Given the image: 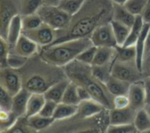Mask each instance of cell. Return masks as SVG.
<instances>
[{
  "label": "cell",
  "mask_w": 150,
  "mask_h": 133,
  "mask_svg": "<svg viewBox=\"0 0 150 133\" xmlns=\"http://www.w3.org/2000/svg\"><path fill=\"white\" fill-rule=\"evenodd\" d=\"M22 33H23V27H22L21 16L20 14H17L13 17V19L10 22V25L7 29L6 38L11 48H13L16 44L19 38L21 36Z\"/></svg>",
  "instance_id": "17"
},
{
  "label": "cell",
  "mask_w": 150,
  "mask_h": 133,
  "mask_svg": "<svg viewBox=\"0 0 150 133\" xmlns=\"http://www.w3.org/2000/svg\"><path fill=\"white\" fill-rule=\"evenodd\" d=\"M21 20H22L23 31H28V30L35 29L43 23L42 18L40 17V15L37 13H33V14H29V15L21 16Z\"/></svg>",
  "instance_id": "35"
},
{
  "label": "cell",
  "mask_w": 150,
  "mask_h": 133,
  "mask_svg": "<svg viewBox=\"0 0 150 133\" xmlns=\"http://www.w3.org/2000/svg\"><path fill=\"white\" fill-rule=\"evenodd\" d=\"M46 98L43 94L42 93H31L30 97L28 101L26 115L27 117L37 115L40 113Z\"/></svg>",
  "instance_id": "21"
},
{
  "label": "cell",
  "mask_w": 150,
  "mask_h": 133,
  "mask_svg": "<svg viewBox=\"0 0 150 133\" xmlns=\"http://www.w3.org/2000/svg\"><path fill=\"white\" fill-rule=\"evenodd\" d=\"M10 49L11 47L9 46L6 39L0 34V61L5 64V66H6V58Z\"/></svg>",
  "instance_id": "42"
},
{
  "label": "cell",
  "mask_w": 150,
  "mask_h": 133,
  "mask_svg": "<svg viewBox=\"0 0 150 133\" xmlns=\"http://www.w3.org/2000/svg\"><path fill=\"white\" fill-rule=\"evenodd\" d=\"M116 50V59L121 62H135L136 58V49L135 46H120L117 45L115 47Z\"/></svg>",
  "instance_id": "29"
},
{
  "label": "cell",
  "mask_w": 150,
  "mask_h": 133,
  "mask_svg": "<svg viewBox=\"0 0 150 133\" xmlns=\"http://www.w3.org/2000/svg\"><path fill=\"white\" fill-rule=\"evenodd\" d=\"M31 92L28 89L22 87L16 94L13 96L12 101V110L20 117L26 115L28 101L30 97Z\"/></svg>",
  "instance_id": "13"
},
{
  "label": "cell",
  "mask_w": 150,
  "mask_h": 133,
  "mask_svg": "<svg viewBox=\"0 0 150 133\" xmlns=\"http://www.w3.org/2000/svg\"><path fill=\"white\" fill-rule=\"evenodd\" d=\"M140 17L142 18L144 23L150 24V0H148L146 6H144L143 10L140 13Z\"/></svg>",
  "instance_id": "44"
},
{
  "label": "cell",
  "mask_w": 150,
  "mask_h": 133,
  "mask_svg": "<svg viewBox=\"0 0 150 133\" xmlns=\"http://www.w3.org/2000/svg\"><path fill=\"white\" fill-rule=\"evenodd\" d=\"M19 116L12 109L0 110V132H7L15 123Z\"/></svg>",
  "instance_id": "28"
},
{
  "label": "cell",
  "mask_w": 150,
  "mask_h": 133,
  "mask_svg": "<svg viewBox=\"0 0 150 133\" xmlns=\"http://www.w3.org/2000/svg\"><path fill=\"white\" fill-rule=\"evenodd\" d=\"M19 13V0H0V34L6 38L7 29L13 17Z\"/></svg>",
  "instance_id": "5"
},
{
  "label": "cell",
  "mask_w": 150,
  "mask_h": 133,
  "mask_svg": "<svg viewBox=\"0 0 150 133\" xmlns=\"http://www.w3.org/2000/svg\"><path fill=\"white\" fill-rule=\"evenodd\" d=\"M13 96L0 85V106L4 109L12 108Z\"/></svg>",
  "instance_id": "40"
},
{
  "label": "cell",
  "mask_w": 150,
  "mask_h": 133,
  "mask_svg": "<svg viewBox=\"0 0 150 133\" xmlns=\"http://www.w3.org/2000/svg\"><path fill=\"white\" fill-rule=\"evenodd\" d=\"M78 113V105H71L64 102H59L57 105L53 118L55 121L68 119Z\"/></svg>",
  "instance_id": "23"
},
{
  "label": "cell",
  "mask_w": 150,
  "mask_h": 133,
  "mask_svg": "<svg viewBox=\"0 0 150 133\" xmlns=\"http://www.w3.org/2000/svg\"><path fill=\"white\" fill-rule=\"evenodd\" d=\"M39 45L25 34H21L16 44L11 49L25 57L30 58L38 52Z\"/></svg>",
  "instance_id": "12"
},
{
  "label": "cell",
  "mask_w": 150,
  "mask_h": 133,
  "mask_svg": "<svg viewBox=\"0 0 150 133\" xmlns=\"http://www.w3.org/2000/svg\"><path fill=\"white\" fill-rule=\"evenodd\" d=\"M93 45L96 47L115 48L117 44L110 21L97 27L89 36Z\"/></svg>",
  "instance_id": "8"
},
{
  "label": "cell",
  "mask_w": 150,
  "mask_h": 133,
  "mask_svg": "<svg viewBox=\"0 0 150 133\" xmlns=\"http://www.w3.org/2000/svg\"><path fill=\"white\" fill-rule=\"evenodd\" d=\"M28 60V57H25L10 49V52L6 58V66L15 70H19L26 65Z\"/></svg>",
  "instance_id": "34"
},
{
  "label": "cell",
  "mask_w": 150,
  "mask_h": 133,
  "mask_svg": "<svg viewBox=\"0 0 150 133\" xmlns=\"http://www.w3.org/2000/svg\"><path fill=\"white\" fill-rule=\"evenodd\" d=\"M106 131L108 133H133L137 132V129L133 123L119 124V125H109Z\"/></svg>",
  "instance_id": "39"
},
{
  "label": "cell",
  "mask_w": 150,
  "mask_h": 133,
  "mask_svg": "<svg viewBox=\"0 0 150 133\" xmlns=\"http://www.w3.org/2000/svg\"><path fill=\"white\" fill-rule=\"evenodd\" d=\"M34 131L29 125L28 124L27 116H20L15 123L11 127V129L7 132H13V133H25V132H32Z\"/></svg>",
  "instance_id": "37"
},
{
  "label": "cell",
  "mask_w": 150,
  "mask_h": 133,
  "mask_svg": "<svg viewBox=\"0 0 150 133\" xmlns=\"http://www.w3.org/2000/svg\"><path fill=\"white\" fill-rule=\"evenodd\" d=\"M135 114L136 110L131 106L123 108H112L110 109L109 113V122L110 125L133 123Z\"/></svg>",
  "instance_id": "10"
},
{
  "label": "cell",
  "mask_w": 150,
  "mask_h": 133,
  "mask_svg": "<svg viewBox=\"0 0 150 133\" xmlns=\"http://www.w3.org/2000/svg\"><path fill=\"white\" fill-rule=\"evenodd\" d=\"M62 0H43V5L47 6H59Z\"/></svg>",
  "instance_id": "48"
},
{
  "label": "cell",
  "mask_w": 150,
  "mask_h": 133,
  "mask_svg": "<svg viewBox=\"0 0 150 133\" xmlns=\"http://www.w3.org/2000/svg\"><path fill=\"white\" fill-rule=\"evenodd\" d=\"M133 124L138 132H145L150 129V115L146 108L136 111Z\"/></svg>",
  "instance_id": "26"
},
{
  "label": "cell",
  "mask_w": 150,
  "mask_h": 133,
  "mask_svg": "<svg viewBox=\"0 0 150 133\" xmlns=\"http://www.w3.org/2000/svg\"><path fill=\"white\" fill-rule=\"evenodd\" d=\"M131 84L132 83L130 82L111 76L109 79V80L106 82L105 86L112 96H117V95H127Z\"/></svg>",
  "instance_id": "20"
},
{
  "label": "cell",
  "mask_w": 150,
  "mask_h": 133,
  "mask_svg": "<svg viewBox=\"0 0 150 133\" xmlns=\"http://www.w3.org/2000/svg\"><path fill=\"white\" fill-rule=\"evenodd\" d=\"M127 96L130 101V106L136 111L145 108L146 97L143 82L135 81L131 84Z\"/></svg>",
  "instance_id": "11"
},
{
  "label": "cell",
  "mask_w": 150,
  "mask_h": 133,
  "mask_svg": "<svg viewBox=\"0 0 150 133\" xmlns=\"http://www.w3.org/2000/svg\"><path fill=\"white\" fill-rule=\"evenodd\" d=\"M91 45L93 43L89 37L69 40L43 47L40 53V57L50 65L64 67L76 59L81 52Z\"/></svg>",
  "instance_id": "3"
},
{
  "label": "cell",
  "mask_w": 150,
  "mask_h": 133,
  "mask_svg": "<svg viewBox=\"0 0 150 133\" xmlns=\"http://www.w3.org/2000/svg\"><path fill=\"white\" fill-rule=\"evenodd\" d=\"M140 72L138 70L135 62H121L115 60L111 65V76L119 80L133 83L137 81Z\"/></svg>",
  "instance_id": "7"
},
{
  "label": "cell",
  "mask_w": 150,
  "mask_h": 133,
  "mask_svg": "<svg viewBox=\"0 0 150 133\" xmlns=\"http://www.w3.org/2000/svg\"><path fill=\"white\" fill-rule=\"evenodd\" d=\"M57 105V102L46 99V101H45V102H44V104H43L39 114L41 115H43L46 117H53Z\"/></svg>",
  "instance_id": "41"
},
{
  "label": "cell",
  "mask_w": 150,
  "mask_h": 133,
  "mask_svg": "<svg viewBox=\"0 0 150 133\" xmlns=\"http://www.w3.org/2000/svg\"><path fill=\"white\" fill-rule=\"evenodd\" d=\"M104 108H105L100 102L94 99H91L81 101V103L78 105L77 114H80V115L84 118H88L102 113Z\"/></svg>",
  "instance_id": "18"
},
{
  "label": "cell",
  "mask_w": 150,
  "mask_h": 133,
  "mask_svg": "<svg viewBox=\"0 0 150 133\" xmlns=\"http://www.w3.org/2000/svg\"><path fill=\"white\" fill-rule=\"evenodd\" d=\"M116 56L115 48L97 47L94 61L91 65H105L110 64L113 57Z\"/></svg>",
  "instance_id": "22"
},
{
  "label": "cell",
  "mask_w": 150,
  "mask_h": 133,
  "mask_svg": "<svg viewBox=\"0 0 150 133\" xmlns=\"http://www.w3.org/2000/svg\"><path fill=\"white\" fill-rule=\"evenodd\" d=\"M144 24L145 23H144L142 18L140 17V15H137L134 23L131 27L130 33L128 34V37H127L124 46H132V45L135 44L137 39L139 38V36L143 29Z\"/></svg>",
  "instance_id": "30"
},
{
  "label": "cell",
  "mask_w": 150,
  "mask_h": 133,
  "mask_svg": "<svg viewBox=\"0 0 150 133\" xmlns=\"http://www.w3.org/2000/svg\"><path fill=\"white\" fill-rule=\"evenodd\" d=\"M77 90H78V94H79V97H80L81 101L93 99L92 96H91V94H90V93L86 88H84L83 87L77 86Z\"/></svg>",
  "instance_id": "45"
},
{
  "label": "cell",
  "mask_w": 150,
  "mask_h": 133,
  "mask_svg": "<svg viewBox=\"0 0 150 133\" xmlns=\"http://www.w3.org/2000/svg\"><path fill=\"white\" fill-rule=\"evenodd\" d=\"M149 29H150V24L145 23L139 36L134 44L135 49H136L135 63H136L138 70L140 72H142L143 71V63H144V57H145V42H146V38Z\"/></svg>",
  "instance_id": "14"
},
{
  "label": "cell",
  "mask_w": 150,
  "mask_h": 133,
  "mask_svg": "<svg viewBox=\"0 0 150 133\" xmlns=\"http://www.w3.org/2000/svg\"><path fill=\"white\" fill-rule=\"evenodd\" d=\"M43 5V0H19V13L21 16L36 13Z\"/></svg>",
  "instance_id": "27"
},
{
  "label": "cell",
  "mask_w": 150,
  "mask_h": 133,
  "mask_svg": "<svg viewBox=\"0 0 150 133\" xmlns=\"http://www.w3.org/2000/svg\"><path fill=\"white\" fill-rule=\"evenodd\" d=\"M62 102L71 104V105H79L81 103V100L77 90V85L74 82L70 80V83L64 91Z\"/></svg>",
  "instance_id": "32"
},
{
  "label": "cell",
  "mask_w": 150,
  "mask_h": 133,
  "mask_svg": "<svg viewBox=\"0 0 150 133\" xmlns=\"http://www.w3.org/2000/svg\"><path fill=\"white\" fill-rule=\"evenodd\" d=\"M130 106V101L127 95H117L113 97V108H123Z\"/></svg>",
  "instance_id": "43"
},
{
  "label": "cell",
  "mask_w": 150,
  "mask_h": 133,
  "mask_svg": "<svg viewBox=\"0 0 150 133\" xmlns=\"http://www.w3.org/2000/svg\"><path fill=\"white\" fill-rule=\"evenodd\" d=\"M143 85H144V90H145L146 105H149L150 104V76L144 80Z\"/></svg>",
  "instance_id": "46"
},
{
  "label": "cell",
  "mask_w": 150,
  "mask_h": 133,
  "mask_svg": "<svg viewBox=\"0 0 150 133\" xmlns=\"http://www.w3.org/2000/svg\"><path fill=\"white\" fill-rule=\"evenodd\" d=\"M110 23L111 25L117 44L120 46L124 45L130 33L131 27L125 24H123L119 21H117L115 20H112V19L110 20Z\"/></svg>",
  "instance_id": "25"
},
{
  "label": "cell",
  "mask_w": 150,
  "mask_h": 133,
  "mask_svg": "<svg viewBox=\"0 0 150 133\" xmlns=\"http://www.w3.org/2000/svg\"><path fill=\"white\" fill-rule=\"evenodd\" d=\"M112 6L110 0H86L81 11L71 17L68 26L57 31V38L52 44L89 37L97 27L112 18Z\"/></svg>",
  "instance_id": "1"
},
{
  "label": "cell",
  "mask_w": 150,
  "mask_h": 133,
  "mask_svg": "<svg viewBox=\"0 0 150 133\" xmlns=\"http://www.w3.org/2000/svg\"><path fill=\"white\" fill-rule=\"evenodd\" d=\"M50 86L51 84H50L46 78L41 74H34L28 77L26 81L23 82V87L31 93L43 94Z\"/></svg>",
  "instance_id": "15"
},
{
  "label": "cell",
  "mask_w": 150,
  "mask_h": 133,
  "mask_svg": "<svg viewBox=\"0 0 150 133\" xmlns=\"http://www.w3.org/2000/svg\"><path fill=\"white\" fill-rule=\"evenodd\" d=\"M22 34L35 42L42 48L52 44L57 38V30L45 23H42L35 29L23 31Z\"/></svg>",
  "instance_id": "9"
},
{
  "label": "cell",
  "mask_w": 150,
  "mask_h": 133,
  "mask_svg": "<svg viewBox=\"0 0 150 133\" xmlns=\"http://www.w3.org/2000/svg\"><path fill=\"white\" fill-rule=\"evenodd\" d=\"M112 20L119 21L129 27H132L135 21L136 16L130 13L125 6L113 4L112 6Z\"/></svg>",
  "instance_id": "19"
},
{
  "label": "cell",
  "mask_w": 150,
  "mask_h": 133,
  "mask_svg": "<svg viewBox=\"0 0 150 133\" xmlns=\"http://www.w3.org/2000/svg\"><path fill=\"white\" fill-rule=\"evenodd\" d=\"M2 109V108H1V106H0V110H1Z\"/></svg>",
  "instance_id": "52"
},
{
  "label": "cell",
  "mask_w": 150,
  "mask_h": 133,
  "mask_svg": "<svg viewBox=\"0 0 150 133\" xmlns=\"http://www.w3.org/2000/svg\"><path fill=\"white\" fill-rule=\"evenodd\" d=\"M0 85L13 96L23 87V80L17 70L5 66L0 69Z\"/></svg>",
  "instance_id": "6"
},
{
  "label": "cell",
  "mask_w": 150,
  "mask_h": 133,
  "mask_svg": "<svg viewBox=\"0 0 150 133\" xmlns=\"http://www.w3.org/2000/svg\"><path fill=\"white\" fill-rule=\"evenodd\" d=\"M150 54V29L147 33L146 42H145V56Z\"/></svg>",
  "instance_id": "47"
},
{
  "label": "cell",
  "mask_w": 150,
  "mask_h": 133,
  "mask_svg": "<svg viewBox=\"0 0 150 133\" xmlns=\"http://www.w3.org/2000/svg\"><path fill=\"white\" fill-rule=\"evenodd\" d=\"M70 83V80L68 78L63 79L54 84H52L44 93V96L48 100L54 101L57 103L62 102L63 96L67 86Z\"/></svg>",
  "instance_id": "16"
},
{
  "label": "cell",
  "mask_w": 150,
  "mask_h": 133,
  "mask_svg": "<svg viewBox=\"0 0 150 133\" xmlns=\"http://www.w3.org/2000/svg\"><path fill=\"white\" fill-rule=\"evenodd\" d=\"M64 74L77 86L83 87L91 94L92 98L100 102L105 108H113V97L108 91L105 84L97 80L92 74L91 65L75 59L64 66Z\"/></svg>",
  "instance_id": "2"
},
{
  "label": "cell",
  "mask_w": 150,
  "mask_h": 133,
  "mask_svg": "<svg viewBox=\"0 0 150 133\" xmlns=\"http://www.w3.org/2000/svg\"><path fill=\"white\" fill-rule=\"evenodd\" d=\"M111 1H112L113 4H117V5L124 6L127 2V0H111Z\"/></svg>",
  "instance_id": "49"
},
{
  "label": "cell",
  "mask_w": 150,
  "mask_h": 133,
  "mask_svg": "<svg viewBox=\"0 0 150 133\" xmlns=\"http://www.w3.org/2000/svg\"><path fill=\"white\" fill-rule=\"evenodd\" d=\"M85 2L86 0H62L58 6L71 16H73L81 11Z\"/></svg>",
  "instance_id": "33"
},
{
  "label": "cell",
  "mask_w": 150,
  "mask_h": 133,
  "mask_svg": "<svg viewBox=\"0 0 150 133\" xmlns=\"http://www.w3.org/2000/svg\"><path fill=\"white\" fill-rule=\"evenodd\" d=\"M111 65H91V71L93 76L100 82L106 84L109 79L111 77Z\"/></svg>",
  "instance_id": "31"
},
{
  "label": "cell",
  "mask_w": 150,
  "mask_h": 133,
  "mask_svg": "<svg viewBox=\"0 0 150 133\" xmlns=\"http://www.w3.org/2000/svg\"><path fill=\"white\" fill-rule=\"evenodd\" d=\"M28 124L34 131H41L49 128L54 122L53 117H46L40 114L27 117Z\"/></svg>",
  "instance_id": "24"
},
{
  "label": "cell",
  "mask_w": 150,
  "mask_h": 133,
  "mask_svg": "<svg viewBox=\"0 0 150 133\" xmlns=\"http://www.w3.org/2000/svg\"><path fill=\"white\" fill-rule=\"evenodd\" d=\"M37 13L42 18L43 23L49 25L57 31L65 28L72 17L61 9L58 6L42 5Z\"/></svg>",
  "instance_id": "4"
},
{
  "label": "cell",
  "mask_w": 150,
  "mask_h": 133,
  "mask_svg": "<svg viewBox=\"0 0 150 133\" xmlns=\"http://www.w3.org/2000/svg\"><path fill=\"white\" fill-rule=\"evenodd\" d=\"M96 49H97L96 46H95V45L89 46L88 48L85 49L82 52H81L79 54L76 60H78L83 63L91 65L94 61V58H95V56L96 53Z\"/></svg>",
  "instance_id": "36"
},
{
  "label": "cell",
  "mask_w": 150,
  "mask_h": 133,
  "mask_svg": "<svg viewBox=\"0 0 150 133\" xmlns=\"http://www.w3.org/2000/svg\"><path fill=\"white\" fill-rule=\"evenodd\" d=\"M3 67H5V64L1 61H0V69H2Z\"/></svg>",
  "instance_id": "51"
},
{
  "label": "cell",
  "mask_w": 150,
  "mask_h": 133,
  "mask_svg": "<svg viewBox=\"0 0 150 133\" xmlns=\"http://www.w3.org/2000/svg\"><path fill=\"white\" fill-rule=\"evenodd\" d=\"M147 1L148 0H127V2L124 6L130 13L137 16L140 15Z\"/></svg>",
  "instance_id": "38"
},
{
  "label": "cell",
  "mask_w": 150,
  "mask_h": 133,
  "mask_svg": "<svg viewBox=\"0 0 150 133\" xmlns=\"http://www.w3.org/2000/svg\"><path fill=\"white\" fill-rule=\"evenodd\" d=\"M146 111L148 112V114L150 115V104L149 105H146Z\"/></svg>",
  "instance_id": "50"
}]
</instances>
